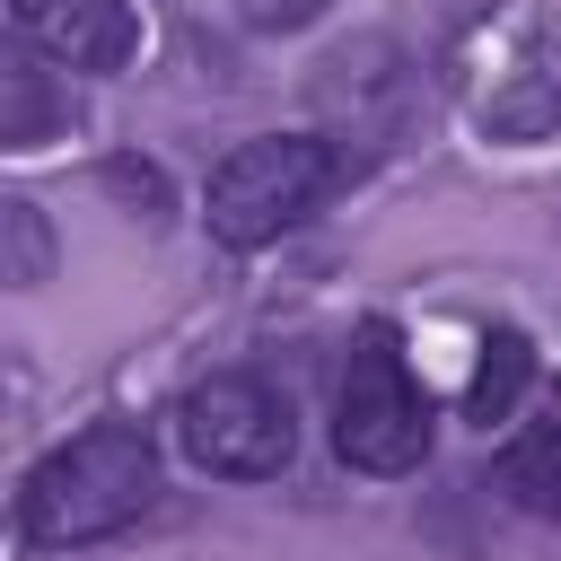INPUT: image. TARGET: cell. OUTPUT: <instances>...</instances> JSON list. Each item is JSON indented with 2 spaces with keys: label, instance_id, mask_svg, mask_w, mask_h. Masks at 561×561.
<instances>
[{
  "label": "cell",
  "instance_id": "obj_1",
  "mask_svg": "<svg viewBox=\"0 0 561 561\" xmlns=\"http://www.w3.org/2000/svg\"><path fill=\"white\" fill-rule=\"evenodd\" d=\"M158 491V447L140 421H88L79 438H61L26 491H18V526L26 543L44 552H70V543H96V535H123Z\"/></svg>",
  "mask_w": 561,
  "mask_h": 561
},
{
  "label": "cell",
  "instance_id": "obj_2",
  "mask_svg": "<svg viewBox=\"0 0 561 561\" xmlns=\"http://www.w3.org/2000/svg\"><path fill=\"white\" fill-rule=\"evenodd\" d=\"M333 175H342V158H333L324 140L272 131V140H245V149H228V158H219L202 219H210V237H219V245H237V254H245V245H272L280 228H298V219L333 193Z\"/></svg>",
  "mask_w": 561,
  "mask_h": 561
},
{
  "label": "cell",
  "instance_id": "obj_3",
  "mask_svg": "<svg viewBox=\"0 0 561 561\" xmlns=\"http://www.w3.org/2000/svg\"><path fill=\"white\" fill-rule=\"evenodd\" d=\"M333 447L359 473H412L430 456V403L403 368L394 324H359V342L342 359V394H333Z\"/></svg>",
  "mask_w": 561,
  "mask_h": 561
},
{
  "label": "cell",
  "instance_id": "obj_4",
  "mask_svg": "<svg viewBox=\"0 0 561 561\" xmlns=\"http://www.w3.org/2000/svg\"><path fill=\"white\" fill-rule=\"evenodd\" d=\"M175 438L202 473H228V482H263L289 465V403L245 377V368H219L202 377L184 403H175Z\"/></svg>",
  "mask_w": 561,
  "mask_h": 561
},
{
  "label": "cell",
  "instance_id": "obj_5",
  "mask_svg": "<svg viewBox=\"0 0 561 561\" xmlns=\"http://www.w3.org/2000/svg\"><path fill=\"white\" fill-rule=\"evenodd\" d=\"M18 35L70 70H123L140 53V18L131 0H9Z\"/></svg>",
  "mask_w": 561,
  "mask_h": 561
},
{
  "label": "cell",
  "instance_id": "obj_6",
  "mask_svg": "<svg viewBox=\"0 0 561 561\" xmlns=\"http://www.w3.org/2000/svg\"><path fill=\"white\" fill-rule=\"evenodd\" d=\"M500 491H508L526 517H561V412L526 421V430L500 447Z\"/></svg>",
  "mask_w": 561,
  "mask_h": 561
},
{
  "label": "cell",
  "instance_id": "obj_7",
  "mask_svg": "<svg viewBox=\"0 0 561 561\" xmlns=\"http://www.w3.org/2000/svg\"><path fill=\"white\" fill-rule=\"evenodd\" d=\"M526 386H535V342L517 333V324H500L491 342H482V359H473V386H465V412L491 430V421H508L517 403H526Z\"/></svg>",
  "mask_w": 561,
  "mask_h": 561
},
{
  "label": "cell",
  "instance_id": "obj_8",
  "mask_svg": "<svg viewBox=\"0 0 561 561\" xmlns=\"http://www.w3.org/2000/svg\"><path fill=\"white\" fill-rule=\"evenodd\" d=\"M0 96H9V105H0V140H9V149H35V140H44L53 96H44V70H35L26 53H9V61H0Z\"/></svg>",
  "mask_w": 561,
  "mask_h": 561
},
{
  "label": "cell",
  "instance_id": "obj_9",
  "mask_svg": "<svg viewBox=\"0 0 561 561\" xmlns=\"http://www.w3.org/2000/svg\"><path fill=\"white\" fill-rule=\"evenodd\" d=\"M237 18H245V26H263V35H289V26L324 18V0H237Z\"/></svg>",
  "mask_w": 561,
  "mask_h": 561
},
{
  "label": "cell",
  "instance_id": "obj_10",
  "mask_svg": "<svg viewBox=\"0 0 561 561\" xmlns=\"http://www.w3.org/2000/svg\"><path fill=\"white\" fill-rule=\"evenodd\" d=\"M9 228H18V280H35V272H44V237H35V210H26V202H9Z\"/></svg>",
  "mask_w": 561,
  "mask_h": 561
}]
</instances>
